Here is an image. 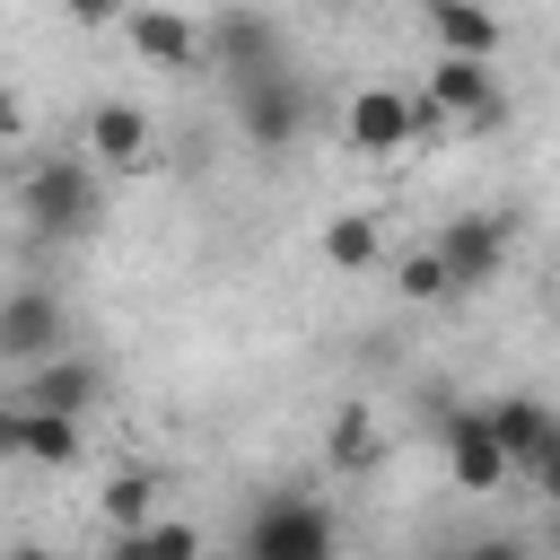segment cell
<instances>
[{
    "label": "cell",
    "instance_id": "cell-1",
    "mask_svg": "<svg viewBox=\"0 0 560 560\" xmlns=\"http://www.w3.org/2000/svg\"><path fill=\"white\" fill-rule=\"evenodd\" d=\"M18 210H26V228H35V236H52V245L96 236V219H105V166H96L88 149H52V158H35V166H26Z\"/></svg>",
    "mask_w": 560,
    "mask_h": 560
},
{
    "label": "cell",
    "instance_id": "cell-2",
    "mask_svg": "<svg viewBox=\"0 0 560 560\" xmlns=\"http://www.w3.org/2000/svg\"><path fill=\"white\" fill-rule=\"evenodd\" d=\"M236 551H245V560H341V525H332L324 499H306V490H271V499L245 508Z\"/></svg>",
    "mask_w": 560,
    "mask_h": 560
},
{
    "label": "cell",
    "instance_id": "cell-3",
    "mask_svg": "<svg viewBox=\"0 0 560 560\" xmlns=\"http://www.w3.org/2000/svg\"><path fill=\"white\" fill-rule=\"evenodd\" d=\"M228 105H236V131H245L262 158L298 149V140H306V114H315V105H306V79H298L289 61H280V70H262V79H236V88H228Z\"/></svg>",
    "mask_w": 560,
    "mask_h": 560
},
{
    "label": "cell",
    "instance_id": "cell-4",
    "mask_svg": "<svg viewBox=\"0 0 560 560\" xmlns=\"http://www.w3.org/2000/svg\"><path fill=\"white\" fill-rule=\"evenodd\" d=\"M201 61L236 88V79H262V70H280L289 61V44H280V26L262 18V9H245V0H228V9H210V26H201Z\"/></svg>",
    "mask_w": 560,
    "mask_h": 560
},
{
    "label": "cell",
    "instance_id": "cell-5",
    "mask_svg": "<svg viewBox=\"0 0 560 560\" xmlns=\"http://www.w3.org/2000/svg\"><path fill=\"white\" fill-rule=\"evenodd\" d=\"M438 446H446L455 490H499V481L516 472V455L499 446V429H490L481 402H446V411H438Z\"/></svg>",
    "mask_w": 560,
    "mask_h": 560
},
{
    "label": "cell",
    "instance_id": "cell-6",
    "mask_svg": "<svg viewBox=\"0 0 560 560\" xmlns=\"http://www.w3.org/2000/svg\"><path fill=\"white\" fill-rule=\"evenodd\" d=\"M52 350H70V315H61V298H52L44 280L0 289V359H9V368H44Z\"/></svg>",
    "mask_w": 560,
    "mask_h": 560
},
{
    "label": "cell",
    "instance_id": "cell-7",
    "mask_svg": "<svg viewBox=\"0 0 560 560\" xmlns=\"http://www.w3.org/2000/svg\"><path fill=\"white\" fill-rule=\"evenodd\" d=\"M438 262H446L455 298H481V289L508 271V219H499V210H464V219H446V228H438Z\"/></svg>",
    "mask_w": 560,
    "mask_h": 560
},
{
    "label": "cell",
    "instance_id": "cell-8",
    "mask_svg": "<svg viewBox=\"0 0 560 560\" xmlns=\"http://www.w3.org/2000/svg\"><path fill=\"white\" fill-rule=\"evenodd\" d=\"M429 96L446 105V122H472V131L508 122V88H499V70L472 61V52H438V61H429Z\"/></svg>",
    "mask_w": 560,
    "mask_h": 560
},
{
    "label": "cell",
    "instance_id": "cell-9",
    "mask_svg": "<svg viewBox=\"0 0 560 560\" xmlns=\"http://www.w3.org/2000/svg\"><path fill=\"white\" fill-rule=\"evenodd\" d=\"M341 140H350L359 158H394V149H411V140H420L411 96H402V88H359V96L341 105Z\"/></svg>",
    "mask_w": 560,
    "mask_h": 560
},
{
    "label": "cell",
    "instance_id": "cell-10",
    "mask_svg": "<svg viewBox=\"0 0 560 560\" xmlns=\"http://www.w3.org/2000/svg\"><path fill=\"white\" fill-rule=\"evenodd\" d=\"M122 35H131V52H140L149 70H201V26H192L184 9H158V0H131V18H122Z\"/></svg>",
    "mask_w": 560,
    "mask_h": 560
},
{
    "label": "cell",
    "instance_id": "cell-11",
    "mask_svg": "<svg viewBox=\"0 0 560 560\" xmlns=\"http://www.w3.org/2000/svg\"><path fill=\"white\" fill-rule=\"evenodd\" d=\"M490 411V429H499V446L516 455V472H534L551 446H560V411L542 402V394H499V402H481Z\"/></svg>",
    "mask_w": 560,
    "mask_h": 560
},
{
    "label": "cell",
    "instance_id": "cell-12",
    "mask_svg": "<svg viewBox=\"0 0 560 560\" xmlns=\"http://www.w3.org/2000/svg\"><path fill=\"white\" fill-rule=\"evenodd\" d=\"M88 158H96L105 175L149 166V114H140V105H122V96H105V105L88 114Z\"/></svg>",
    "mask_w": 560,
    "mask_h": 560
},
{
    "label": "cell",
    "instance_id": "cell-13",
    "mask_svg": "<svg viewBox=\"0 0 560 560\" xmlns=\"http://www.w3.org/2000/svg\"><path fill=\"white\" fill-rule=\"evenodd\" d=\"M96 394H105V368H96V359H79V350H52V359L35 368V385H26V402L70 411V420H88V411H96Z\"/></svg>",
    "mask_w": 560,
    "mask_h": 560
},
{
    "label": "cell",
    "instance_id": "cell-14",
    "mask_svg": "<svg viewBox=\"0 0 560 560\" xmlns=\"http://www.w3.org/2000/svg\"><path fill=\"white\" fill-rule=\"evenodd\" d=\"M429 35H438V52H472V61H499V9H481V0H429Z\"/></svg>",
    "mask_w": 560,
    "mask_h": 560
},
{
    "label": "cell",
    "instance_id": "cell-15",
    "mask_svg": "<svg viewBox=\"0 0 560 560\" xmlns=\"http://www.w3.org/2000/svg\"><path fill=\"white\" fill-rule=\"evenodd\" d=\"M105 560H201V534L184 516H149V525H114Z\"/></svg>",
    "mask_w": 560,
    "mask_h": 560
},
{
    "label": "cell",
    "instance_id": "cell-16",
    "mask_svg": "<svg viewBox=\"0 0 560 560\" xmlns=\"http://www.w3.org/2000/svg\"><path fill=\"white\" fill-rule=\"evenodd\" d=\"M79 420L70 411H44V402H26V464H44V472H70L79 464Z\"/></svg>",
    "mask_w": 560,
    "mask_h": 560
},
{
    "label": "cell",
    "instance_id": "cell-17",
    "mask_svg": "<svg viewBox=\"0 0 560 560\" xmlns=\"http://www.w3.org/2000/svg\"><path fill=\"white\" fill-rule=\"evenodd\" d=\"M324 464L332 472H368L376 464V420L350 402V411H332V438H324Z\"/></svg>",
    "mask_w": 560,
    "mask_h": 560
},
{
    "label": "cell",
    "instance_id": "cell-18",
    "mask_svg": "<svg viewBox=\"0 0 560 560\" xmlns=\"http://www.w3.org/2000/svg\"><path fill=\"white\" fill-rule=\"evenodd\" d=\"M324 262H332V271H368V262H376V219H359V210L332 219V228H324Z\"/></svg>",
    "mask_w": 560,
    "mask_h": 560
},
{
    "label": "cell",
    "instance_id": "cell-19",
    "mask_svg": "<svg viewBox=\"0 0 560 560\" xmlns=\"http://www.w3.org/2000/svg\"><path fill=\"white\" fill-rule=\"evenodd\" d=\"M158 516V472H114L105 481V525H149Z\"/></svg>",
    "mask_w": 560,
    "mask_h": 560
},
{
    "label": "cell",
    "instance_id": "cell-20",
    "mask_svg": "<svg viewBox=\"0 0 560 560\" xmlns=\"http://www.w3.org/2000/svg\"><path fill=\"white\" fill-rule=\"evenodd\" d=\"M394 289L402 298H455V280H446V262H438V245H420V254H402V271H394Z\"/></svg>",
    "mask_w": 560,
    "mask_h": 560
},
{
    "label": "cell",
    "instance_id": "cell-21",
    "mask_svg": "<svg viewBox=\"0 0 560 560\" xmlns=\"http://www.w3.org/2000/svg\"><path fill=\"white\" fill-rule=\"evenodd\" d=\"M0 464H26V402H0Z\"/></svg>",
    "mask_w": 560,
    "mask_h": 560
},
{
    "label": "cell",
    "instance_id": "cell-22",
    "mask_svg": "<svg viewBox=\"0 0 560 560\" xmlns=\"http://www.w3.org/2000/svg\"><path fill=\"white\" fill-rule=\"evenodd\" d=\"M70 9V26H122L131 18V0H61Z\"/></svg>",
    "mask_w": 560,
    "mask_h": 560
},
{
    "label": "cell",
    "instance_id": "cell-23",
    "mask_svg": "<svg viewBox=\"0 0 560 560\" xmlns=\"http://www.w3.org/2000/svg\"><path fill=\"white\" fill-rule=\"evenodd\" d=\"M464 560H525L516 534H490V542H464Z\"/></svg>",
    "mask_w": 560,
    "mask_h": 560
},
{
    "label": "cell",
    "instance_id": "cell-24",
    "mask_svg": "<svg viewBox=\"0 0 560 560\" xmlns=\"http://www.w3.org/2000/svg\"><path fill=\"white\" fill-rule=\"evenodd\" d=\"M0 140H26V105H18L9 88H0Z\"/></svg>",
    "mask_w": 560,
    "mask_h": 560
},
{
    "label": "cell",
    "instance_id": "cell-25",
    "mask_svg": "<svg viewBox=\"0 0 560 560\" xmlns=\"http://www.w3.org/2000/svg\"><path fill=\"white\" fill-rule=\"evenodd\" d=\"M534 490H542V499H551V508H560V446H551V455H542V464H534Z\"/></svg>",
    "mask_w": 560,
    "mask_h": 560
},
{
    "label": "cell",
    "instance_id": "cell-26",
    "mask_svg": "<svg viewBox=\"0 0 560 560\" xmlns=\"http://www.w3.org/2000/svg\"><path fill=\"white\" fill-rule=\"evenodd\" d=\"M0 560H61V551H44V542H18V551H0Z\"/></svg>",
    "mask_w": 560,
    "mask_h": 560
},
{
    "label": "cell",
    "instance_id": "cell-27",
    "mask_svg": "<svg viewBox=\"0 0 560 560\" xmlns=\"http://www.w3.org/2000/svg\"><path fill=\"white\" fill-rule=\"evenodd\" d=\"M201 560H245V551H201Z\"/></svg>",
    "mask_w": 560,
    "mask_h": 560
},
{
    "label": "cell",
    "instance_id": "cell-28",
    "mask_svg": "<svg viewBox=\"0 0 560 560\" xmlns=\"http://www.w3.org/2000/svg\"><path fill=\"white\" fill-rule=\"evenodd\" d=\"M551 298H560V262H551Z\"/></svg>",
    "mask_w": 560,
    "mask_h": 560
},
{
    "label": "cell",
    "instance_id": "cell-29",
    "mask_svg": "<svg viewBox=\"0 0 560 560\" xmlns=\"http://www.w3.org/2000/svg\"><path fill=\"white\" fill-rule=\"evenodd\" d=\"M438 560H464V551H438Z\"/></svg>",
    "mask_w": 560,
    "mask_h": 560
}]
</instances>
